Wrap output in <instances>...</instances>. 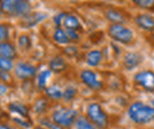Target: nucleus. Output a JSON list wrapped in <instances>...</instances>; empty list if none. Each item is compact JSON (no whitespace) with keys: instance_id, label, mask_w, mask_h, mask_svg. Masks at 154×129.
Segmentation results:
<instances>
[{"instance_id":"obj_36","label":"nucleus","mask_w":154,"mask_h":129,"mask_svg":"<svg viewBox=\"0 0 154 129\" xmlns=\"http://www.w3.org/2000/svg\"><path fill=\"white\" fill-rule=\"evenodd\" d=\"M3 1H4V0H0V3H2Z\"/></svg>"},{"instance_id":"obj_22","label":"nucleus","mask_w":154,"mask_h":129,"mask_svg":"<svg viewBox=\"0 0 154 129\" xmlns=\"http://www.w3.org/2000/svg\"><path fill=\"white\" fill-rule=\"evenodd\" d=\"M13 69V62L11 59L0 57V71L8 73Z\"/></svg>"},{"instance_id":"obj_37","label":"nucleus","mask_w":154,"mask_h":129,"mask_svg":"<svg viewBox=\"0 0 154 129\" xmlns=\"http://www.w3.org/2000/svg\"><path fill=\"white\" fill-rule=\"evenodd\" d=\"M0 44H1V43H0Z\"/></svg>"},{"instance_id":"obj_13","label":"nucleus","mask_w":154,"mask_h":129,"mask_svg":"<svg viewBox=\"0 0 154 129\" xmlns=\"http://www.w3.org/2000/svg\"><path fill=\"white\" fill-rule=\"evenodd\" d=\"M106 18L112 24H123L125 22V17L121 12L116 10H108L106 11Z\"/></svg>"},{"instance_id":"obj_4","label":"nucleus","mask_w":154,"mask_h":129,"mask_svg":"<svg viewBox=\"0 0 154 129\" xmlns=\"http://www.w3.org/2000/svg\"><path fill=\"white\" fill-rule=\"evenodd\" d=\"M78 117V111L72 108H61L52 115L53 122L61 127H69Z\"/></svg>"},{"instance_id":"obj_14","label":"nucleus","mask_w":154,"mask_h":129,"mask_svg":"<svg viewBox=\"0 0 154 129\" xmlns=\"http://www.w3.org/2000/svg\"><path fill=\"white\" fill-rule=\"evenodd\" d=\"M49 68H50V71H53L55 73H61L65 70L66 64L64 62L63 58H60V57H56L50 60Z\"/></svg>"},{"instance_id":"obj_35","label":"nucleus","mask_w":154,"mask_h":129,"mask_svg":"<svg viewBox=\"0 0 154 129\" xmlns=\"http://www.w3.org/2000/svg\"><path fill=\"white\" fill-rule=\"evenodd\" d=\"M36 129H46V128H44V127H41V126H37Z\"/></svg>"},{"instance_id":"obj_32","label":"nucleus","mask_w":154,"mask_h":129,"mask_svg":"<svg viewBox=\"0 0 154 129\" xmlns=\"http://www.w3.org/2000/svg\"><path fill=\"white\" fill-rule=\"evenodd\" d=\"M7 91H8V87L5 84H0V95H4Z\"/></svg>"},{"instance_id":"obj_25","label":"nucleus","mask_w":154,"mask_h":129,"mask_svg":"<svg viewBox=\"0 0 154 129\" xmlns=\"http://www.w3.org/2000/svg\"><path fill=\"white\" fill-rule=\"evenodd\" d=\"M46 106H48V102L45 98H41L39 99L35 105H34V110L37 112V113H42L45 110Z\"/></svg>"},{"instance_id":"obj_34","label":"nucleus","mask_w":154,"mask_h":129,"mask_svg":"<svg viewBox=\"0 0 154 129\" xmlns=\"http://www.w3.org/2000/svg\"><path fill=\"white\" fill-rule=\"evenodd\" d=\"M3 14H4V13H3V10H2V9H1V6H0V18L2 17Z\"/></svg>"},{"instance_id":"obj_20","label":"nucleus","mask_w":154,"mask_h":129,"mask_svg":"<svg viewBox=\"0 0 154 129\" xmlns=\"http://www.w3.org/2000/svg\"><path fill=\"white\" fill-rule=\"evenodd\" d=\"M77 129H96V126L94 124L84 116H80L76 121Z\"/></svg>"},{"instance_id":"obj_1","label":"nucleus","mask_w":154,"mask_h":129,"mask_svg":"<svg viewBox=\"0 0 154 129\" xmlns=\"http://www.w3.org/2000/svg\"><path fill=\"white\" fill-rule=\"evenodd\" d=\"M131 120L137 124H146L154 120V107L142 102H135L129 108Z\"/></svg>"},{"instance_id":"obj_24","label":"nucleus","mask_w":154,"mask_h":129,"mask_svg":"<svg viewBox=\"0 0 154 129\" xmlns=\"http://www.w3.org/2000/svg\"><path fill=\"white\" fill-rule=\"evenodd\" d=\"M18 44L20 46V48L25 50L29 49L30 47V39L26 35H21L18 39Z\"/></svg>"},{"instance_id":"obj_18","label":"nucleus","mask_w":154,"mask_h":129,"mask_svg":"<svg viewBox=\"0 0 154 129\" xmlns=\"http://www.w3.org/2000/svg\"><path fill=\"white\" fill-rule=\"evenodd\" d=\"M45 93L49 98L54 99V100H60L63 96V92L57 86H51L48 88V89L45 90Z\"/></svg>"},{"instance_id":"obj_27","label":"nucleus","mask_w":154,"mask_h":129,"mask_svg":"<svg viewBox=\"0 0 154 129\" xmlns=\"http://www.w3.org/2000/svg\"><path fill=\"white\" fill-rule=\"evenodd\" d=\"M9 38V29L5 24L0 23V40H6Z\"/></svg>"},{"instance_id":"obj_30","label":"nucleus","mask_w":154,"mask_h":129,"mask_svg":"<svg viewBox=\"0 0 154 129\" xmlns=\"http://www.w3.org/2000/svg\"><path fill=\"white\" fill-rule=\"evenodd\" d=\"M66 33H67V36L69 38V40H78L79 38V33L77 32V30H71V29H66Z\"/></svg>"},{"instance_id":"obj_31","label":"nucleus","mask_w":154,"mask_h":129,"mask_svg":"<svg viewBox=\"0 0 154 129\" xmlns=\"http://www.w3.org/2000/svg\"><path fill=\"white\" fill-rule=\"evenodd\" d=\"M13 121H14L17 124L21 125V126H23V127H26V128L30 127V124L29 123V122L25 121V120H21L20 118H16V117H14V118H13Z\"/></svg>"},{"instance_id":"obj_8","label":"nucleus","mask_w":154,"mask_h":129,"mask_svg":"<svg viewBox=\"0 0 154 129\" xmlns=\"http://www.w3.org/2000/svg\"><path fill=\"white\" fill-rule=\"evenodd\" d=\"M80 78L82 82L93 90H98L102 87V83L97 79V74L93 71L84 70L80 73Z\"/></svg>"},{"instance_id":"obj_28","label":"nucleus","mask_w":154,"mask_h":129,"mask_svg":"<svg viewBox=\"0 0 154 129\" xmlns=\"http://www.w3.org/2000/svg\"><path fill=\"white\" fill-rule=\"evenodd\" d=\"M66 17V14L63 12H61V13H58L56 14L54 17H53V21H54V24L56 25L57 28H60L62 24H63V21H64V18Z\"/></svg>"},{"instance_id":"obj_21","label":"nucleus","mask_w":154,"mask_h":129,"mask_svg":"<svg viewBox=\"0 0 154 129\" xmlns=\"http://www.w3.org/2000/svg\"><path fill=\"white\" fill-rule=\"evenodd\" d=\"M51 76V71L50 70H45L41 72L38 76V86L41 89H44L46 85V81Z\"/></svg>"},{"instance_id":"obj_23","label":"nucleus","mask_w":154,"mask_h":129,"mask_svg":"<svg viewBox=\"0 0 154 129\" xmlns=\"http://www.w3.org/2000/svg\"><path fill=\"white\" fill-rule=\"evenodd\" d=\"M131 2L141 9H151L154 7V0H131Z\"/></svg>"},{"instance_id":"obj_10","label":"nucleus","mask_w":154,"mask_h":129,"mask_svg":"<svg viewBox=\"0 0 154 129\" xmlns=\"http://www.w3.org/2000/svg\"><path fill=\"white\" fill-rule=\"evenodd\" d=\"M135 23L139 28L145 30H154V17L149 14H140L135 18Z\"/></svg>"},{"instance_id":"obj_15","label":"nucleus","mask_w":154,"mask_h":129,"mask_svg":"<svg viewBox=\"0 0 154 129\" xmlns=\"http://www.w3.org/2000/svg\"><path fill=\"white\" fill-rule=\"evenodd\" d=\"M102 59V54L99 50H93L87 54V63L92 67H97Z\"/></svg>"},{"instance_id":"obj_11","label":"nucleus","mask_w":154,"mask_h":129,"mask_svg":"<svg viewBox=\"0 0 154 129\" xmlns=\"http://www.w3.org/2000/svg\"><path fill=\"white\" fill-rule=\"evenodd\" d=\"M142 58L138 53H128L124 58V66L128 70H132L141 63Z\"/></svg>"},{"instance_id":"obj_9","label":"nucleus","mask_w":154,"mask_h":129,"mask_svg":"<svg viewBox=\"0 0 154 129\" xmlns=\"http://www.w3.org/2000/svg\"><path fill=\"white\" fill-rule=\"evenodd\" d=\"M46 17H48V15L44 12L37 11V12L29 13V15L24 17V20H23L24 26L25 28H32V26H35L39 23L44 21Z\"/></svg>"},{"instance_id":"obj_33","label":"nucleus","mask_w":154,"mask_h":129,"mask_svg":"<svg viewBox=\"0 0 154 129\" xmlns=\"http://www.w3.org/2000/svg\"><path fill=\"white\" fill-rule=\"evenodd\" d=\"M0 129H14V128H11V127L7 126L5 124H0Z\"/></svg>"},{"instance_id":"obj_29","label":"nucleus","mask_w":154,"mask_h":129,"mask_svg":"<svg viewBox=\"0 0 154 129\" xmlns=\"http://www.w3.org/2000/svg\"><path fill=\"white\" fill-rule=\"evenodd\" d=\"M42 124L46 126L48 129H62V127L56 124L54 122H50L48 120H46V119H43L42 120Z\"/></svg>"},{"instance_id":"obj_6","label":"nucleus","mask_w":154,"mask_h":129,"mask_svg":"<svg viewBox=\"0 0 154 129\" xmlns=\"http://www.w3.org/2000/svg\"><path fill=\"white\" fill-rule=\"evenodd\" d=\"M134 81L146 91H154V73L151 71H141L137 73L134 76Z\"/></svg>"},{"instance_id":"obj_5","label":"nucleus","mask_w":154,"mask_h":129,"mask_svg":"<svg viewBox=\"0 0 154 129\" xmlns=\"http://www.w3.org/2000/svg\"><path fill=\"white\" fill-rule=\"evenodd\" d=\"M87 116L92 123L99 128H105L108 125V116L98 104L93 103L87 107Z\"/></svg>"},{"instance_id":"obj_2","label":"nucleus","mask_w":154,"mask_h":129,"mask_svg":"<svg viewBox=\"0 0 154 129\" xmlns=\"http://www.w3.org/2000/svg\"><path fill=\"white\" fill-rule=\"evenodd\" d=\"M0 6L4 14L11 17H26L31 10V6L26 0H4Z\"/></svg>"},{"instance_id":"obj_16","label":"nucleus","mask_w":154,"mask_h":129,"mask_svg":"<svg viewBox=\"0 0 154 129\" xmlns=\"http://www.w3.org/2000/svg\"><path fill=\"white\" fill-rule=\"evenodd\" d=\"M63 26L66 29L71 30H78L80 26L78 18L74 15H66L63 21Z\"/></svg>"},{"instance_id":"obj_26","label":"nucleus","mask_w":154,"mask_h":129,"mask_svg":"<svg viewBox=\"0 0 154 129\" xmlns=\"http://www.w3.org/2000/svg\"><path fill=\"white\" fill-rule=\"evenodd\" d=\"M77 94V90L73 87H67L63 92V98L66 101H71Z\"/></svg>"},{"instance_id":"obj_19","label":"nucleus","mask_w":154,"mask_h":129,"mask_svg":"<svg viewBox=\"0 0 154 129\" xmlns=\"http://www.w3.org/2000/svg\"><path fill=\"white\" fill-rule=\"evenodd\" d=\"M9 108L11 112L18 113L19 115H21L22 117H26L28 116L29 110L24 105L19 104V103H11L9 105Z\"/></svg>"},{"instance_id":"obj_17","label":"nucleus","mask_w":154,"mask_h":129,"mask_svg":"<svg viewBox=\"0 0 154 129\" xmlns=\"http://www.w3.org/2000/svg\"><path fill=\"white\" fill-rule=\"evenodd\" d=\"M53 39L60 44H66L70 42V40L67 36V33L62 29L61 28H57L54 34H53Z\"/></svg>"},{"instance_id":"obj_3","label":"nucleus","mask_w":154,"mask_h":129,"mask_svg":"<svg viewBox=\"0 0 154 129\" xmlns=\"http://www.w3.org/2000/svg\"><path fill=\"white\" fill-rule=\"evenodd\" d=\"M108 33L110 37L121 44H130L133 40V32L121 24H112L109 26Z\"/></svg>"},{"instance_id":"obj_7","label":"nucleus","mask_w":154,"mask_h":129,"mask_svg":"<svg viewBox=\"0 0 154 129\" xmlns=\"http://www.w3.org/2000/svg\"><path fill=\"white\" fill-rule=\"evenodd\" d=\"M14 74L19 79H29L36 74V67L29 62H18L15 66Z\"/></svg>"},{"instance_id":"obj_12","label":"nucleus","mask_w":154,"mask_h":129,"mask_svg":"<svg viewBox=\"0 0 154 129\" xmlns=\"http://www.w3.org/2000/svg\"><path fill=\"white\" fill-rule=\"evenodd\" d=\"M0 57L12 60L16 57L15 47L8 42L1 43V44H0Z\"/></svg>"}]
</instances>
